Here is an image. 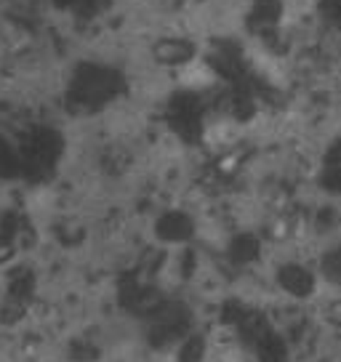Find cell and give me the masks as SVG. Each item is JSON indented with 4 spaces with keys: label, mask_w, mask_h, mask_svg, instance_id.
<instances>
[{
    "label": "cell",
    "mask_w": 341,
    "mask_h": 362,
    "mask_svg": "<svg viewBox=\"0 0 341 362\" xmlns=\"http://www.w3.org/2000/svg\"><path fill=\"white\" fill-rule=\"evenodd\" d=\"M320 19L341 33V0H318Z\"/></svg>",
    "instance_id": "10"
},
{
    "label": "cell",
    "mask_w": 341,
    "mask_h": 362,
    "mask_svg": "<svg viewBox=\"0 0 341 362\" xmlns=\"http://www.w3.org/2000/svg\"><path fill=\"white\" fill-rule=\"evenodd\" d=\"M86 3H91V11H96V8H104L110 0H86Z\"/></svg>",
    "instance_id": "12"
},
{
    "label": "cell",
    "mask_w": 341,
    "mask_h": 362,
    "mask_svg": "<svg viewBox=\"0 0 341 362\" xmlns=\"http://www.w3.org/2000/svg\"><path fill=\"white\" fill-rule=\"evenodd\" d=\"M256 357L259 362H288V344L277 333L267 330L262 339L256 341Z\"/></svg>",
    "instance_id": "7"
},
{
    "label": "cell",
    "mask_w": 341,
    "mask_h": 362,
    "mask_svg": "<svg viewBox=\"0 0 341 362\" xmlns=\"http://www.w3.org/2000/svg\"><path fill=\"white\" fill-rule=\"evenodd\" d=\"M205 104L195 90H176L168 102V120L173 131L184 139H197L203 134Z\"/></svg>",
    "instance_id": "1"
},
{
    "label": "cell",
    "mask_w": 341,
    "mask_h": 362,
    "mask_svg": "<svg viewBox=\"0 0 341 362\" xmlns=\"http://www.w3.org/2000/svg\"><path fill=\"white\" fill-rule=\"evenodd\" d=\"M195 232L192 218L182 211H170V214H163L158 221V238L166 240V243H184L190 240Z\"/></svg>",
    "instance_id": "5"
},
{
    "label": "cell",
    "mask_w": 341,
    "mask_h": 362,
    "mask_svg": "<svg viewBox=\"0 0 341 362\" xmlns=\"http://www.w3.org/2000/svg\"><path fill=\"white\" fill-rule=\"evenodd\" d=\"M318 272H312L307 264H299V261H285L283 267H277V272H274V280L280 285V291L291 298H301V301L318 291Z\"/></svg>",
    "instance_id": "3"
},
{
    "label": "cell",
    "mask_w": 341,
    "mask_h": 362,
    "mask_svg": "<svg viewBox=\"0 0 341 362\" xmlns=\"http://www.w3.org/2000/svg\"><path fill=\"white\" fill-rule=\"evenodd\" d=\"M333 317H336V320L341 322V301H339L336 306H333Z\"/></svg>",
    "instance_id": "13"
},
{
    "label": "cell",
    "mask_w": 341,
    "mask_h": 362,
    "mask_svg": "<svg viewBox=\"0 0 341 362\" xmlns=\"http://www.w3.org/2000/svg\"><path fill=\"white\" fill-rule=\"evenodd\" d=\"M283 13V0H253L248 13H245V27H248V33H253L256 37L270 43L274 35L280 33Z\"/></svg>",
    "instance_id": "2"
},
{
    "label": "cell",
    "mask_w": 341,
    "mask_h": 362,
    "mask_svg": "<svg viewBox=\"0 0 341 362\" xmlns=\"http://www.w3.org/2000/svg\"><path fill=\"white\" fill-rule=\"evenodd\" d=\"M318 274L325 280V283L341 288V243L323 253L320 267H318Z\"/></svg>",
    "instance_id": "8"
},
{
    "label": "cell",
    "mask_w": 341,
    "mask_h": 362,
    "mask_svg": "<svg viewBox=\"0 0 341 362\" xmlns=\"http://www.w3.org/2000/svg\"><path fill=\"white\" fill-rule=\"evenodd\" d=\"M227 253L232 256L235 264H250V261L259 259V253H262V243L256 240V235L243 232V235H235V238L229 240Z\"/></svg>",
    "instance_id": "6"
},
{
    "label": "cell",
    "mask_w": 341,
    "mask_h": 362,
    "mask_svg": "<svg viewBox=\"0 0 341 362\" xmlns=\"http://www.w3.org/2000/svg\"><path fill=\"white\" fill-rule=\"evenodd\" d=\"M318 187L325 194L341 197V163H323L318 173Z\"/></svg>",
    "instance_id": "9"
},
{
    "label": "cell",
    "mask_w": 341,
    "mask_h": 362,
    "mask_svg": "<svg viewBox=\"0 0 341 362\" xmlns=\"http://www.w3.org/2000/svg\"><path fill=\"white\" fill-rule=\"evenodd\" d=\"M155 59L166 67H182L195 59V43L184 37H168L155 45Z\"/></svg>",
    "instance_id": "4"
},
{
    "label": "cell",
    "mask_w": 341,
    "mask_h": 362,
    "mask_svg": "<svg viewBox=\"0 0 341 362\" xmlns=\"http://www.w3.org/2000/svg\"><path fill=\"white\" fill-rule=\"evenodd\" d=\"M59 6H72V3H75V0H57Z\"/></svg>",
    "instance_id": "14"
},
{
    "label": "cell",
    "mask_w": 341,
    "mask_h": 362,
    "mask_svg": "<svg viewBox=\"0 0 341 362\" xmlns=\"http://www.w3.org/2000/svg\"><path fill=\"white\" fill-rule=\"evenodd\" d=\"M323 163H341V134L336 136V139H333V141L328 144Z\"/></svg>",
    "instance_id": "11"
}]
</instances>
